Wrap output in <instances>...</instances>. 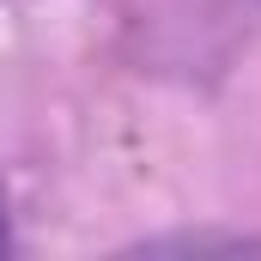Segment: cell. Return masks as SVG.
<instances>
[{
	"label": "cell",
	"mask_w": 261,
	"mask_h": 261,
	"mask_svg": "<svg viewBox=\"0 0 261 261\" xmlns=\"http://www.w3.org/2000/svg\"><path fill=\"white\" fill-rule=\"evenodd\" d=\"M12 249V213H6V189H0V255Z\"/></svg>",
	"instance_id": "obj_2"
},
{
	"label": "cell",
	"mask_w": 261,
	"mask_h": 261,
	"mask_svg": "<svg viewBox=\"0 0 261 261\" xmlns=\"http://www.w3.org/2000/svg\"><path fill=\"white\" fill-rule=\"evenodd\" d=\"M146 249H195V255L225 249V255H243V249H261V243L255 237H158V243H146Z\"/></svg>",
	"instance_id": "obj_1"
}]
</instances>
